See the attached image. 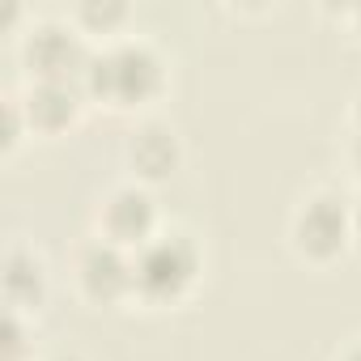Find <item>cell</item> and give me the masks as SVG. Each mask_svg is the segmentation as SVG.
<instances>
[{
	"mask_svg": "<svg viewBox=\"0 0 361 361\" xmlns=\"http://www.w3.org/2000/svg\"><path fill=\"white\" fill-rule=\"evenodd\" d=\"M30 323H26V310H5V340H0V353H5V361H26L30 353Z\"/></svg>",
	"mask_w": 361,
	"mask_h": 361,
	"instance_id": "11",
	"label": "cell"
},
{
	"mask_svg": "<svg viewBox=\"0 0 361 361\" xmlns=\"http://www.w3.org/2000/svg\"><path fill=\"white\" fill-rule=\"evenodd\" d=\"M336 361H361V340H357V344H348V348H344Z\"/></svg>",
	"mask_w": 361,
	"mask_h": 361,
	"instance_id": "14",
	"label": "cell"
},
{
	"mask_svg": "<svg viewBox=\"0 0 361 361\" xmlns=\"http://www.w3.org/2000/svg\"><path fill=\"white\" fill-rule=\"evenodd\" d=\"M353 243H361V196L353 200Z\"/></svg>",
	"mask_w": 361,
	"mask_h": 361,
	"instance_id": "13",
	"label": "cell"
},
{
	"mask_svg": "<svg viewBox=\"0 0 361 361\" xmlns=\"http://www.w3.org/2000/svg\"><path fill=\"white\" fill-rule=\"evenodd\" d=\"M0 281H5V302L13 310H39L47 298V264L26 243H13L5 251V276Z\"/></svg>",
	"mask_w": 361,
	"mask_h": 361,
	"instance_id": "9",
	"label": "cell"
},
{
	"mask_svg": "<svg viewBox=\"0 0 361 361\" xmlns=\"http://www.w3.org/2000/svg\"><path fill=\"white\" fill-rule=\"evenodd\" d=\"M157 200L149 192V183L140 178H128V183H115L102 204H98V238L123 247V251H140L153 234H157Z\"/></svg>",
	"mask_w": 361,
	"mask_h": 361,
	"instance_id": "5",
	"label": "cell"
},
{
	"mask_svg": "<svg viewBox=\"0 0 361 361\" xmlns=\"http://www.w3.org/2000/svg\"><path fill=\"white\" fill-rule=\"evenodd\" d=\"M94 47L85 43V30L64 18H43L22 35V60L30 68V81H85Z\"/></svg>",
	"mask_w": 361,
	"mask_h": 361,
	"instance_id": "4",
	"label": "cell"
},
{
	"mask_svg": "<svg viewBox=\"0 0 361 361\" xmlns=\"http://www.w3.org/2000/svg\"><path fill=\"white\" fill-rule=\"evenodd\" d=\"M348 161L361 178V98H357V111H353V136H348Z\"/></svg>",
	"mask_w": 361,
	"mask_h": 361,
	"instance_id": "12",
	"label": "cell"
},
{
	"mask_svg": "<svg viewBox=\"0 0 361 361\" xmlns=\"http://www.w3.org/2000/svg\"><path fill=\"white\" fill-rule=\"evenodd\" d=\"M47 361H81V357H73V353H56V357H47Z\"/></svg>",
	"mask_w": 361,
	"mask_h": 361,
	"instance_id": "15",
	"label": "cell"
},
{
	"mask_svg": "<svg viewBox=\"0 0 361 361\" xmlns=\"http://www.w3.org/2000/svg\"><path fill=\"white\" fill-rule=\"evenodd\" d=\"M289 243L298 255H306L314 264L336 259L353 243V200H344L331 188L310 192L289 217Z\"/></svg>",
	"mask_w": 361,
	"mask_h": 361,
	"instance_id": "3",
	"label": "cell"
},
{
	"mask_svg": "<svg viewBox=\"0 0 361 361\" xmlns=\"http://www.w3.org/2000/svg\"><path fill=\"white\" fill-rule=\"evenodd\" d=\"M353 22H357V26H361V5H357V9H353Z\"/></svg>",
	"mask_w": 361,
	"mask_h": 361,
	"instance_id": "16",
	"label": "cell"
},
{
	"mask_svg": "<svg viewBox=\"0 0 361 361\" xmlns=\"http://www.w3.org/2000/svg\"><path fill=\"white\" fill-rule=\"evenodd\" d=\"M81 85L90 98H102L111 106H145L166 90V60L149 39L119 35L94 47Z\"/></svg>",
	"mask_w": 361,
	"mask_h": 361,
	"instance_id": "1",
	"label": "cell"
},
{
	"mask_svg": "<svg viewBox=\"0 0 361 361\" xmlns=\"http://www.w3.org/2000/svg\"><path fill=\"white\" fill-rule=\"evenodd\" d=\"M73 272H77V289L94 306H115L123 298H136V264H132V251H123V247H115L106 238H90L77 251Z\"/></svg>",
	"mask_w": 361,
	"mask_h": 361,
	"instance_id": "6",
	"label": "cell"
},
{
	"mask_svg": "<svg viewBox=\"0 0 361 361\" xmlns=\"http://www.w3.org/2000/svg\"><path fill=\"white\" fill-rule=\"evenodd\" d=\"M85 98L90 94H85L81 81H30L26 94H22L30 132H64L81 115Z\"/></svg>",
	"mask_w": 361,
	"mask_h": 361,
	"instance_id": "8",
	"label": "cell"
},
{
	"mask_svg": "<svg viewBox=\"0 0 361 361\" xmlns=\"http://www.w3.org/2000/svg\"><path fill=\"white\" fill-rule=\"evenodd\" d=\"M128 166L140 183H157V178L174 174L178 161H183V140L166 119H140L128 136Z\"/></svg>",
	"mask_w": 361,
	"mask_h": 361,
	"instance_id": "7",
	"label": "cell"
},
{
	"mask_svg": "<svg viewBox=\"0 0 361 361\" xmlns=\"http://www.w3.org/2000/svg\"><path fill=\"white\" fill-rule=\"evenodd\" d=\"M132 264H136V298L149 306L188 298L204 272V255L196 238L183 230H157L140 251H132Z\"/></svg>",
	"mask_w": 361,
	"mask_h": 361,
	"instance_id": "2",
	"label": "cell"
},
{
	"mask_svg": "<svg viewBox=\"0 0 361 361\" xmlns=\"http://www.w3.org/2000/svg\"><path fill=\"white\" fill-rule=\"evenodd\" d=\"M128 22V5H119V0H85V5H77V26L85 30V35H98L102 43H111V39H119L115 30Z\"/></svg>",
	"mask_w": 361,
	"mask_h": 361,
	"instance_id": "10",
	"label": "cell"
}]
</instances>
